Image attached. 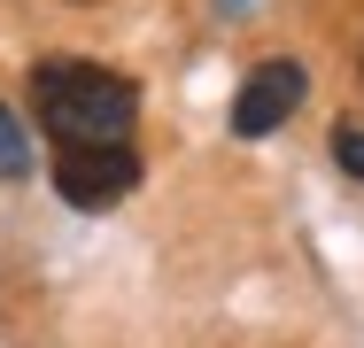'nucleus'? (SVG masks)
I'll return each mask as SVG.
<instances>
[{"label": "nucleus", "mask_w": 364, "mask_h": 348, "mask_svg": "<svg viewBox=\"0 0 364 348\" xmlns=\"http://www.w3.org/2000/svg\"><path fill=\"white\" fill-rule=\"evenodd\" d=\"M31 170V139H23V124L0 109V178H23Z\"/></svg>", "instance_id": "4"}, {"label": "nucleus", "mask_w": 364, "mask_h": 348, "mask_svg": "<svg viewBox=\"0 0 364 348\" xmlns=\"http://www.w3.org/2000/svg\"><path fill=\"white\" fill-rule=\"evenodd\" d=\"M31 116L55 147H132L140 85L101 62H39L31 70Z\"/></svg>", "instance_id": "1"}, {"label": "nucleus", "mask_w": 364, "mask_h": 348, "mask_svg": "<svg viewBox=\"0 0 364 348\" xmlns=\"http://www.w3.org/2000/svg\"><path fill=\"white\" fill-rule=\"evenodd\" d=\"M294 109H302V62L272 55V62L248 70L240 93H232V139H272Z\"/></svg>", "instance_id": "3"}, {"label": "nucleus", "mask_w": 364, "mask_h": 348, "mask_svg": "<svg viewBox=\"0 0 364 348\" xmlns=\"http://www.w3.org/2000/svg\"><path fill=\"white\" fill-rule=\"evenodd\" d=\"M132 186H140L132 147H55V194L70 209H117Z\"/></svg>", "instance_id": "2"}, {"label": "nucleus", "mask_w": 364, "mask_h": 348, "mask_svg": "<svg viewBox=\"0 0 364 348\" xmlns=\"http://www.w3.org/2000/svg\"><path fill=\"white\" fill-rule=\"evenodd\" d=\"M70 8H93V0H70Z\"/></svg>", "instance_id": "6"}, {"label": "nucleus", "mask_w": 364, "mask_h": 348, "mask_svg": "<svg viewBox=\"0 0 364 348\" xmlns=\"http://www.w3.org/2000/svg\"><path fill=\"white\" fill-rule=\"evenodd\" d=\"M333 163H341L349 178H364V124H341V132H333Z\"/></svg>", "instance_id": "5"}]
</instances>
